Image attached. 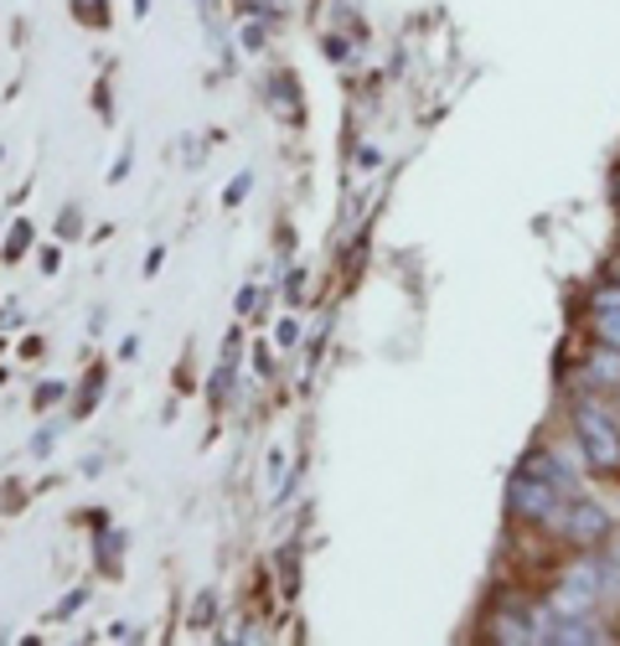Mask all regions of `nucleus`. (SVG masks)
<instances>
[{
	"label": "nucleus",
	"mask_w": 620,
	"mask_h": 646,
	"mask_svg": "<svg viewBox=\"0 0 620 646\" xmlns=\"http://www.w3.org/2000/svg\"><path fill=\"white\" fill-rule=\"evenodd\" d=\"M26 239H32V233H26V222H21V228H17V233H11V249H6V254H11V259H17V254H21V249H26Z\"/></svg>",
	"instance_id": "9b49d317"
},
{
	"label": "nucleus",
	"mask_w": 620,
	"mask_h": 646,
	"mask_svg": "<svg viewBox=\"0 0 620 646\" xmlns=\"http://www.w3.org/2000/svg\"><path fill=\"white\" fill-rule=\"evenodd\" d=\"M595 341L600 347H620V310H595Z\"/></svg>",
	"instance_id": "423d86ee"
},
{
	"label": "nucleus",
	"mask_w": 620,
	"mask_h": 646,
	"mask_svg": "<svg viewBox=\"0 0 620 646\" xmlns=\"http://www.w3.org/2000/svg\"><path fill=\"white\" fill-rule=\"evenodd\" d=\"M574 435H579V450L595 471H620V429L610 419V408L579 404L574 408Z\"/></svg>",
	"instance_id": "f257e3e1"
},
{
	"label": "nucleus",
	"mask_w": 620,
	"mask_h": 646,
	"mask_svg": "<svg viewBox=\"0 0 620 646\" xmlns=\"http://www.w3.org/2000/svg\"><path fill=\"white\" fill-rule=\"evenodd\" d=\"M589 373L600 377L605 388H620V347H595V358H589Z\"/></svg>",
	"instance_id": "39448f33"
},
{
	"label": "nucleus",
	"mask_w": 620,
	"mask_h": 646,
	"mask_svg": "<svg viewBox=\"0 0 620 646\" xmlns=\"http://www.w3.org/2000/svg\"><path fill=\"white\" fill-rule=\"evenodd\" d=\"M264 492H269V496H280V492H285V456H280V450H274V456H269V477H264Z\"/></svg>",
	"instance_id": "6e6552de"
},
{
	"label": "nucleus",
	"mask_w": 620,
	"mask_h": 646,
	"mask_svg": "<svg viewBox=\"0 0 620 646\" xmlns=\"http://www.w3.org/2000/svg\"><path fill=\"white\" fill-rule=\"evenodd\" d=\"M487 636L491 642H502V646H527V642H537V626L527 621V615H497L487 626Z\"/></svg>",
	"instance_id": "20e7f679"
},
{
	"label": "nucleus",
	"mask_w": 620,
	"mask_h": 646,
	"mask_svg": "<svg viewBox=\"0 0 620 646\" xmlns=\"http://www.w3.org/2000/svg\"><path fill=\"white\" fill-rule=\"evenodd\" d=\"M73 6H78V17H84V21H104V17H109V6H104V0H73Z\"/></svg>",
	"instance_id": "9d476101"
},
{
	"label": "nucleus",
	"mask_w": 620,
	"mask_h": 646,
	"mask_svg": "<svg viewBox=\"0 0 620 646\" xmlns=\"http://www.w3.org/2000/svg\"><path fill=\"white\" fill-rule=\"evenodd\" d=\"M507 507H512V517H522V523H548V517L564 507V492H558L554 481H537V477H527V471H518L512 486H507Z\"/></svg>",
	"instance_id": "7ed1b4c3"
},
{
	"label": "nucleus",
	"mask_w": 620,
	"mask_h": 646,
	"mask_svg": "<svg viewBox=\"0 0 620 646\" xmlns=\"http://www.w3.org/2000/svg\"><path fill=\"white\" fill-rule=\"evenodd\" d=\"M543 527H558L574 548H595L605 533H610V512H605L600 502H585V496H579V502H564Z\"/></svg>",
	"instance_id": "f03ea898"
},
{
	"label": "nucleus",
	"mask_w": 620,
	"mask_h": 646,
	"mask_svg": "<svg viewBox=\"0 0 620 646\" xmlns=\"http://www.w3.org/2000/svg\"><path fill=\"white\" fill-rule=\"evenodd\" d=\"M616 197H620V171H616Z\"/></svg>",
	"instance_id": "ddd939ff"
},
{
	"label": "nucleus",
	"mask_w": 620,
	"mask_h": 646,
	"mask_svg": "<svg viewBox=\"0 0 620 646\" xmlns=\"http://www.w3.org/2000/svg\"><path fill=\"white\" fill-rule=\"evenodd\" d=\"M595 310H620V285H600V289H595Z\"/></svg>",
	"instance_id": "1a4fd4ad"
},
{
	"label": "nucleus",
	"mask_w": 620,
	"mask_h": 646,
	"mask_svg": "<svg viewBox=\"0 0 620 646\" xmlns=\"http://www.w3.org/2000/svg\"><path fill=\"white\" fill-rule=\"evenodd\" d=\"M274 109H280L285 120H301V103H295V84H290V78H274Z\"/></svg>",
	"instance_id": "0eeeda50"
},
{
	"label": "nucleus",
	"mask_w": 620,
	"mask_h": 646,
	"mask_svg": "<svg viewBox=\"0 0 620 646\" xmlns=\"http://www.w3.org/2000/svg\"><path fill=\"white\" fill-rule=\"evenodd\" d=\"M243 42H249V47H264V26H259V21H253V26H243Z\"/></svg>",
	"instance_id": "f8f14e48"
}]
</instances>
